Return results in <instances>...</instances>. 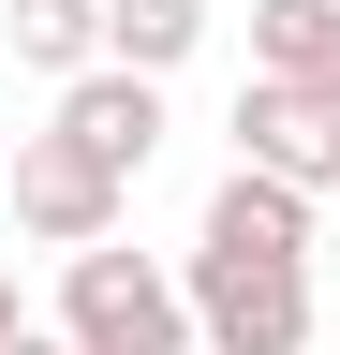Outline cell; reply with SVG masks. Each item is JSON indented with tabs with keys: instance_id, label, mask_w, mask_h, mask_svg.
<instances>
[{
	"instance_id": "obj_1",
	"label": "cell",
	"mask_w": 340,
	"mask_h": 355,
	"mask_svg": "<svg viewBox=\"0 0 340 355\" xmlns=\"http://www.w3.org/2000/svg\"><path fill=\"white\" fill-rule=\"evenodd\" d=\"M45 326H60L74 355H207V340H193V282H178L163 252H74Z\"/></svg>"
},
{
	"instance_id": "obj_2",
	"label": "cell",
	"mask_w": 340,
	"mask_h": 355,
	"mask_svg": "<svg viewBox=\"0 0 340 355\" xmlns=\"http://www.w3.org/2000/svg\"><path fill=\"white\" fill-rule=\"evenodd\" d=\"M193 340L207 355H311V266H237V252H193Z\"/></svg>"
},
{
	"instance_id": "obj_3",
	"label": "cell",
	"mask_w": 340,
	"mask_h": 355,
	"mask_svg": "<svg viewBox=\"0 0 340 355\" xmlns=\"http://www.w3.org/2000/svg\"><path fill=\"white\" fill-rule=\"evenodd\" d=\"M0 207H15V237H45L74 266V252H118V207H134V193H118L89 148H60V133H15V193H0Z\"/></svg>"
},
{
	"instance_id": "obj_4",
	"label": "cell",
	"mask_w": 340,
	"mask_h": 355,
	"mask_svg": "<svg viewBox=\"0 0 340 355\" xmlns=\"http://www.w3.org/2000/svg\"><path fill=\"white\" fill-rule=\"evenodd\" d=\"M237 163H251V178H281V193H311V207H340V104L237 74Z\"/></svg>"
},
{
	"instance_id": "obj_5",
	"label": "cell",
	"mask_w": 340,
	"mask_h": 355,
	"mask_svg": "<svg viewBox=\"0 0 340 355\" xmlns=\"http://www.w3.org/2000/svg\"><path fill=\"white\" fill-rule=\"evenodd\" d=\"M45 133H60V148H89L118 193H134V178H148V148H163V89H148V74H74Z\"/></svg>"
},
{
	"instance_id": "obj_6",
	"label": "cell",
	"mask_w": 340,
	"mask_h": 355,
	"mask_svg": "<svg viewBox=\"0 0 340 355\" xmlns=\"http://www.w3.org/2000/svg\"><path fill=\"white\" fill-rule=\"evenodd\" d=\"M311 193H281V178H251V163H222V193H207V222H193V252H237V266H311Z\"/></svg>"
},
{
	"instance_id": "obj_7",
	"label": "cell",
	"mask_w": 340,
	"mask_h": 355,
	"mask_svg": "<svg viewBox=\"0 0 340 355\" xmlns=\"http://www.w3.org/2000/svg\"><path fill=\"white\" fill-rule=\"evenodd\" d=\"M251 74L340 104V0H251Z\"/></svg>"
},
{
	"instance_id": "obj_8",
	"label": "cell",
	"mask_w": 340,
	"mask_h": 355,
	"mask_svg": "<svg viewBox=\"0 0 340 355\" xmlns=\"http://www.w3.org/2000/svg\"><path fill=\"white\" fill-rule=\"evenodd\" d=\"M0 44L74 89V74H104V0H0Z\"/></svg>"
},
{
	"instance_id": "obj_9",
	"label": "cell",
	"mask_w": 340,
	"mask_h": 355,
	"mask_svg": "<svg viewBox=\"0 0 340 355\" xmlns=\"http://www.w3.org/2000/svg\"><path fill=\"white\" fill-rule=\"evenodd\" d=\"M193 44H207V0H104V74H148L163 89Z\"/></svg>"
},
{
	"instance_id": "obj_10",
	"label": "cell",
	"mask_w": 340,
	"mask_h": 355,
	"mask_svg": "<svg viewBox=\"0 0 340 355\" xmlns=\"http://www.w3.org/2000/svg\"><path fill=\"white\" fill-rule=\"evenodd\" d=\"M0 355H74V340H60V326H15V340H0Z\"/></svg>"
},
{
	"instance_id": "obj_11",
	"label": "cell",
	"mask_w": 340,
	"mask_h": 355,
	"mask_svg": "<svg viewBox=\"0 0 340 355\" xmlns=\"http://www.w3.org/2000/svg\"><path fill=\"white\" fill-rule=\"evenodd\" d=\"M15 326H45V311H30V296H15V282H0V340H15Z\"/></svg>"
},
{
	"instance_id": "obj_12",
	"label": "cell",
	"mask_w": 340,
	"mask_h": 355,
	"mask_svg": "<svg viewBox=\"0 0 340 355\" xmlns=\"http://www.w3.org/2000/svg\"><path fill=\"white\" fill-rule=\"evenodd\" d=\"M0 193H15V133H0Z\"/></svg>"
}]
</instances>
